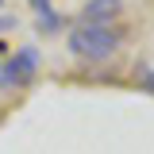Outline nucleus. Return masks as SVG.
Wrapping results in <instances>:
<instances>
[{"label":"nucleus","instance_id":"f257e3e1","mask_svg":"<svg viewBox=\"0 0 154 154\" xmlns=\"http://www.w3.org/2000/svg\"><path fill=\"white\" fill-rule=\"evenodd\" d=\"M123 42V31L112 27V23H77L69 31V50L85 62H104L112 58Z\"/></svg>","mask_w":154,"mask_h":154},{"label":"nucleus","instance_id":"f03ea898","mask_svg":"<svg viewBox=\"0 0 154 154\" xmlns=\"http://www.w3.org/2000/svg\"><path fill=\"white\" fill-rule=\"evenodd\" d=\"M38 69V54L31 46H23L16 58H8V66H0V89H12V85H27Z\"/></svg>","mask_w":154,"mask_h":154},{"label":"nucleus","instance_id":"7ed1b4c3","mask_svg":"<svg viewBox=\"0 0 154 154\" xmlns=\"http://www.w3.org/2000/svg\"><path fill=\"white\" fill-rule=\"evenodd\" d=\"M123 8V0H89L81 8V23H112Z\"/></svg>","mask_w":154,"mask_h":154},{"label":"nucleus","instance_id":"20e7f679","mask_svg":"<svg viewBox=\"0 0 154 154\" xmlns=\"http://www.w3.org/2000/svg\"><path fill=\"white\" fill-rule=\"evenodd\" d=\"M38 27H42V31H54V27H58V16H54V12H42V16H38Z\"/></svg>","mask_w":154,"mask_h":154},{"label":"nucleus","instance_id":"39448f33","mask_svg":"<svg viewBox=\"0 0 154 154\" xmlns=\"http://www.w3.org/2000/svg\"><path fill=\"white\" fill-rule=\"evenodd\" d=\"M143 85H146V89H150V93H154V73H150V77H146V81H143Z\"/></svg>","mask_w":154,"mask_h":154}]
</instances>
